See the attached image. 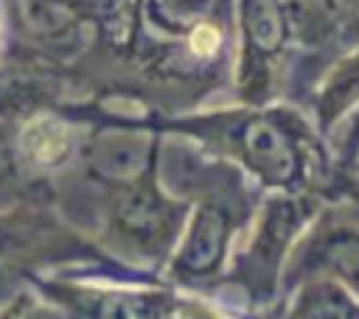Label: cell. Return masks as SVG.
<instances>
[{"instance_id": "8", "label": "cell", "mask_w": 359, "mask_h": 319, "mask_svg": "<svg viewBox=\"0 0 359 319\" xmlns=\"http://www.w3.org/2000/svg\"><path fill=\"white\" fill-rule=\"evenodd\" d=\"M216 45H219V34L210 25H199L194 31V50L196 53H210V50H216Z\"/></svg>"}, {"instance_id": "3", "label": "cell", "mask_w": 359, "mask_h": 319, "mask_svg": "<svg viewBox=\"0 0 359 319\" xmlns=\"http://www.w3.org/2000/svg\"><path fill=\"white\" fill-rule=\"evenodd\" d=\"M224 241H227L224 213L216 210V207H202L199 215L194 218V227H191L188 241H185L182 255H180L182 269L196 271V274L216 269V263L222 257V249H224Z\"/></svg>"}, {"instance_id": "4", "label": "cell", "mask_w": 359, "mask_h": 319, "mask_svg": "<svg viewBox=\"0 0 359 319\" xmlns=\"http://www.w3.org/2000/svg\"><path fill=\"white\" fill-rule=\"evenodd\" d=\"M244 25L250 45L261 53H275L286 36V14L278 0H247Z\"/></svg>"}, {"instance_id": "5", "label": "cell", "mask_w": 359, "mask_h": 319, "mask_svg": "<svg viewBox=\"0 0 359 319\" xmlns=\"http://www.w3.org/2000/svg\"><path fill=\"white\" fill-rule=\"evenodd\" d=\"M320 263L337 271L353 288H359V232L339 229L328 235L325 243L320 246Z\"/></svg>"}, {"instance_id": "2", "label": "cell", "mask_w": 359, "mask_h": 319, "mask_svg": "<svg viewBox=\"0 0 359 319\" xmlns=\"http://www.w3.org/2000/svg\"><path fill=\"white\" fill-rule=\"evenodd\" d=\"M118 224L137 243H157L171 227V213L151 190H132L118 201Z\"/></svg>"}, {"instance_id": "1", "label": "cell", "mask_w": 359, "mask_h": 319, "mask_svg": "<svg viewBox=\"0 0 359 319\" xmlns=\"http://www.w3.org/2000/svg\"><path fill=\"white\" fill-rule=\"evenodd\" d=\"M241 151L247 162L272 185H289L300 171V154L292 134L272 118H252L244 123Z\"/></svg>"}, {"instance_id": "6", "label": "cell", "mask_w": 359, "mask_h": 319, "mask_svg": "<svg viewBox=\"0 0 359 319\" xmlns=\"http://www.w3.org/2000/svg\"><path fill=\"white\" fill-rule=\"evenodd\" d=\"M297 313L303 316H359L356 302L334 283V280H323V283H311L297 302Z\"/></svg>"}, {"instance_id": "7", "label": "cell", "mask_w": 359, "mask_h": 319, "mask_svg": "<svg viewBox=\"0 0 359 319\" xmlns=\"http://www.w3.org/2000/svg\"><path fill=\"white\" fill-rule=\"evenodd\" d=\"M359 95V56H353L334 78L323 98V118H334Z\"/></svg>"}]
</instances>
